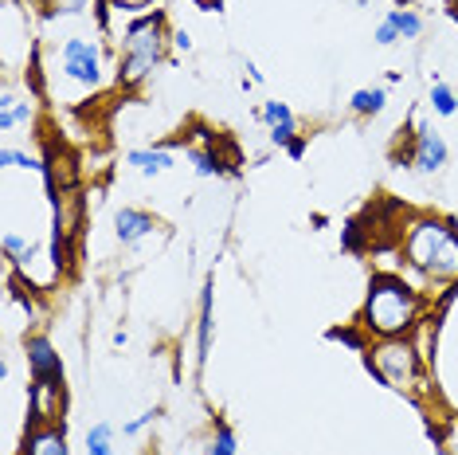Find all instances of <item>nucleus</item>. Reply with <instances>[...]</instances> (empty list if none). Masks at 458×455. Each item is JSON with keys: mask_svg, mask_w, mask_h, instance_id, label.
<instances>
[{"mask_svg": "<svg viewBox=\"0 0 458 455\" xmlns=\"http://www.w3.org/2000/svg\"><path fill=\"white\" fill-rule=\"evenodd\" d=\"M87 16H75V28L64 36L39 39V59L32 67L36 87H44L59 102H82L98 95L110 79L106 64V28H79Z\"/></svg>", "mask_w": 458, "mask_h": 455, "instance_id": "1", "label": "nucleus"}, {"mask_svg": "<svg viewBox=\"0 0 458 455\" xmlns=\"http://www.w3.org/2000/svg\"><path fill=\"white\" fill-rule=\"evenodd\" d=\"M400 255L403 271L411 283L431 287V283H454L458 279V228L443 216H411L400 232Z\"/></svg>", "mask_w": 458, "mask_h": 455, "instance_id": "2", "label": "nucleus"}, {"mask_svg": "<svg viewBox=\"0 0 458 455\" xmlns=\"http://www.w3.org/2000/svg\"><path fill=\"white\" fill-rule=\"evenodd\" d=\"M423 291L400 271L372 275L369 295L360 306V330L369 338H411L415 326L423 322Z\"/></svg>", "mask_w": 458, "mask_h": 455, "instance_id": "3", "label": "nucleus"}, {"mask_svg": "<svg viewBox=\"0 0 458 455\" xmlns=\"http://www.w3.org/2000/svg\"><path fill=\"white\" fill-rule=\"evenodd\" d=\"M173 44L169 20H165L161 8L153 13H141L126 24V32L118 36V64H114V79L122 87H138L165 64V51Z\"/></svg>", "mask_w": 458, "mask_h": 455, "instance_id": "4", "label": "nucleus"}, {"mask_svg": "<svg viewBox=\"0 0 458 455\" xmlns=\"http://www.w3.org/2000/svg\"><path fill=\"white\" fill-rule=\"evenodd\" d=\"M364 365L384 389L403 392V397H415L423 385V354L411 338H380L369 349Z\"/></svg>", "mask_w": 458, "mask_h": 455, "instance_id": "5", "label": "nucleus"}, {"mask_svg": "<svg viewBox=\"0 0 458 455\" xmlns=\"http://www.w3.org/2000/svg\"><path fill=\"white\" fill-rule=\"evenodd\" d=\"M408 138H411V146L403 153V161H408L411 173H420V177H439L446 165H451V146H446V138L431 122H420Z\"/></svg>", "mask_w": 458, "mask_h": 455, "instance_id": "6", "label": "nucleus"}, {"mask_svg": "<svg viewBox=\"0 0 458 455\" xmlns=\"http://www.w3.org/2000/svg\"><path fill=\"white\" fill-rule=\"evenodd\" d=\"M24 357H28V377L32 385H64V357L44 334L24 338Z\"/></svg>", "mask_w": 458, "mask_h": 455, "instance_id": "7", "label": "nucleus"}, {"mask_svg": "<svg viewBox=\"0 0 458 455\" xmlns=\"http://www.w3.org/2000/svg\"><path fill=\"white\" fill-rule=\"evenodd\" d=\"M36 122V90L16 95V79H4L0 90V133L16 138V130H28Z\"/></svg>", "mask_w": 458, "mask_h": 455, "instance_id": "8", "label": "nucleus"}, {"mask_svg": "<svg viewBox=\"0 0 458 455\" xmlns=\"http://www.w3.org/2000/svg\"><path fill=\"white\" fill-rule=\"evenodd\" d=\"M16 455H71L67 448V428L64 424H32L24 428V440H20Z\"/></svg>", "mask_w": 458, "mask_h": 455, "instance_id": "9", "label": "nucleus"}, {"mask_svg": "<svg viewBox=\"0 0 458 455\" xmlns=\"http://www.w3.org/2000/svg\"><path fill=\"white\" fill-rule=\"evenodd\" d=\"M157 228H161L157 216L145 212V209H133V204H126V209L114 212V236H118L122 247H138L141 240H149Z\"/></svg>", "mask_w": 458, "mask_h": 455, "instance_id": "10", "label": "nucleus"}, {"mask_svg": "<svg viewBox=\"0 0 458 455\" xmlns=\"http://www.w3.org/2000/svg\"><path fill=\"white\" fill-rule=\"evenodd\" d=\"M259 118H263V126H267V138H270V146H290V142L298 138V118H294V110L286 107V102H278V99H267L263 102V110H259Z\"/></svg>", "mask_w": 458, "mask_h": 455, "instance_id": "11", "label": "nucleus"}, {"mask_svg": "<svg viewBox=\"0 0 458 455\" xmlns=\"http://www.w3.org/2000/svg\"><path fill=\"white\" fill-rule=\"evenodd\" d=\"M126 165H130V169H138L141 177H165L169 169H176V153L173 150H161V146L130 150L126 153Z\"/></svg>", "mask_w": 458, "mask_h": 455, "instance_id": "12", "label": "nucleus"}, {"mask_svg": "<svg viewBox=\"0 0 458 455\" xmlns=\"http://www.w3.org/2000/svg\"><path fill=\"white\" fill-rule=\"evenodd\" d=\"M212 295H216V283L208 279V283H204V295H200V318H196V334H200V349H196V357H200V365L208 361V354H212V338H216Z\"/></svg>", "mask_w": 458, "mask_h": 455, "instance_id": "13", "label": "nucleus"}, {"mask_svg": "<svg viewBox=\"0 0 458 455\" xmlns=\"http://www.w3.org/2000/svg\"><path fill=\"white\" fill-rule=\"evenodd\" d=\"M388 110V90L384 87H360L352 90L349 99V114L352 118H377V114Z\"/></svg>", "mask_w": 458, "mask_h": 455, "instance_id": "14", "label": "nucleus"}, {"mask_svg": "<svg viewBox=\"0 0 458 455\" xmlns=\"http://www.w3.org/2000/svg\"><path fill=\"white\" fill-rule=\"evenodd\" d=\"M32 4H36L47 20H55V16H90V13L98 16L102 0H32Z\"/></svg>", "mask_w": 458, "mask_h": 455, "instance_id": "15", "label": "nucleus"}, {"mask_svg": "<svg viewBox=\"0 0 458 455\" xmlns=\"http://www.w3.org/2000/svg\"><path fill=\"white\" fill-rule=\"evenodd\" d=\"M427 107L439 114V118H454V114H458V90H454V87H446L443 79H435V75H431V90H427Z\"/></svg>", "mask_w": 458, "mask_h": 455, "instance_id": "16", "label": "nucleus"}, {"mask_svg": "<svg viewBox=\"0 0 458 455\" xmlns=\"http://www.w3.org/2000/svg\"><path fill=\"white\" fill-rule=\"evenodd\" d=\"M114 440H118V428H114L110 420L90 424V428H87V455H118Z\"/></svg>", "mask_w": 458, "mask_h": 455, "instance_id": "17", "label": "nucleus"}, {"mask_svg": "<svg viewBox=\"0 0 458 455\" xmlns=\"http://www.w3.org/2000/svg\"><path fill=\"white\" fill-rule=\"evenodd\" d=\"M388 20L400 28V39H420L423 36V16L415 8H388Z\"/></svg>", "mask_w": 458, "mask_h": 455, "instance_id": "18", "label": "nucleus"}, {"mask_svg": "<svg viewBox=\"0 0 458 455\" xmlns=\"http://www.w3.org/2000/svg\"><path fill=\"white\" fill-rule=\"evenodd\" d=\"M208 455H239V440L232 432V424H216L212 428V440H208Z\"/></svg>", "mask_w": 458, "mask_h": 455, "instance_id": "19", "label": "nucleus"}, {"mask_svg": "<svg viewBox=\"0 0 458 455\" xmlns=\"http://www.w3.org/2000/svg\"><path fill=\"white\" fill-rule=\"evenodd\" d=\"M0 169H24V173H32V169H39V158L36 153H28V150H16V146H4L0 150Z\"/></svg>", "mask_w": 458, "mask_h": 455, "instance_id": "20", "label": "nucleus"}, {"mask_svg": "<svg viewBox=\"0 0 458 455\" xmlns=\"http://www.w3.org/2000/svg\"><path fill=\"white\" fill-rule=\"evenodd\" d=\"M153 4H157V0H102L98 13H126V16H141V13H149Z\"/></svg>", "mask_w": 458, "mask_h": 455, "instance_id": "21", "label": "nucleus"}, {"mask_svg": "<svg viewBox=\"0 0 458 455\" xmlns=\"http://www.w3.org/2000/svg\"><path fill=\"white\" fill-rule=\"evenodd\" d=\"M157 416H161V412H157V408H149V412H141V416L126 420V424H122V436H141L145 428H153V424H157Z\"/></svg>", "mask_w": 458, "mask_h": 455, "instance_id": "22", "label": "nucleus"}, {"mask_svg": "<svg viewBox=\"0 0 458 455\" xmlns=\"http://www.w3.org/2000/svg\"><path fill=\"white\" fill-rule=\"evenodd\" d=\"M372 39H377V47H395V44H400V28H395L388 16H384L380 24H377V32H372Z\"/></svg>", "mask_w": 458, "mask_h": 455, "instance_id": "23", "label": "nucleus"}, {"mask_svg": "<svg viewBox=\"0 0 458 455\" xmlns=\"http://www.w3.org/2000/svg\"><path fill=\"white\" fill-rule=\"evenodd\" d=\"M443 448H446V455H458V416L446 424V436H443Z\"/></svg>", "mask_w": 458, "mask_h": 455, "instance_id": "24", "label": "nucleus"}, {"mask_svg": "<svg viewBox=\"0 0 458 455\" xmlns=\"http://www.w3.org/2000/svg\"><path fill=\"white\" fill-rule=\"evenodd\" d=\"M173 47L181 51V56H189V51H192V36L184 32V28H176V32H173Z\"/></svg>", "mask_w": 458, "mask_h": 455, "instance_id": "25", "label": "nucleus"}, {"mask_svg": "<svg viewBox=\"0 0 458 455\" xmlns=\"http://www.w3.org/2000/svg\"><path fill=\"white\" fill-rule=\"evenodd\" d=\"M286 153H290V158H294V161H301V158H306V138H301V133H298V138L286 146Z\"/></svg>", "mask_w": 458, "mask_h": 455, "instance_id": "26", "label": "nucleus"}]
</instances>
